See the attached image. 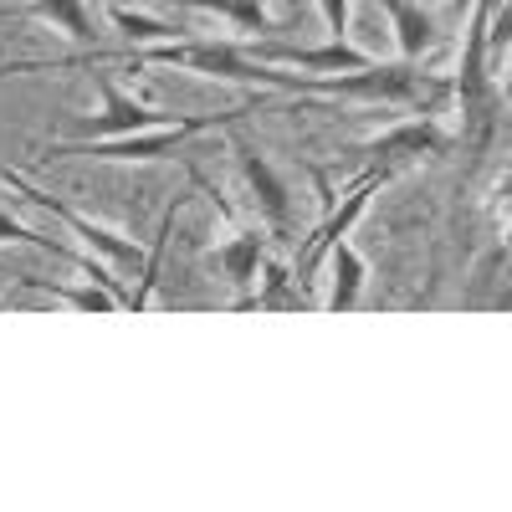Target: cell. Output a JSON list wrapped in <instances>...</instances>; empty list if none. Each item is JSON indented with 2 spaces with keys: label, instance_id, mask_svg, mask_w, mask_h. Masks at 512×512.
Here are the masks:
<instances>
[{
  "label": "cell",
  "instance_id": "6da1fadb",
  "mask_svg": "<svg viewBox=\"0 0 512 512\" xmlns=\"http://www.w3.org/2000/svg\"><path fill=\"white\" fill-rule=\"evenodd\" d=\"M134 67H180L195 77H216L236 82V88H277V93H303V72L272 67L262 57L246 52V41H216V36H185V41H164V47H134L128 52Z\"/></svg>",
  "mask_w": 512,
  "mask_h": 512
},
{
  "label": "cell",
  "instance_id": "7a4b0ae2",
  "mask_svg": "<svg viewBox=\"0 0 512 512\" xmlns=\"http://www.w3.org/2000/svg\"><path fill=\"white\" fill-rule=\"evenodd\" d=\"M303 93L318 98H344V103H384V108H415V113H436L456 88L451 77L420 72V62H369L359 72H333V77H308L303 72Z\"/></svg>",
  "mask_w": 512,
  "mask_h": 512
},
{
  "label": "cell",
  "instance_id": "3957f363",
  "mask_svg": "<svg viewBox=\"0 0 512 512\" xmlns=\"http://www.w3.org/2000/svg\"><path fill=\"white\" fill-rule=\"evenodd\" d=\"M251 108H226V113H190V118H169L159 128H139V134L123 139H77V144H57L52 159H108V164H149V159H169L180 154L190 139L210 134V128H226L236 118H246Z\"/></svg>",
  "mask_w": 512,
  "mask_h": 512
},
{
  "label": "cell",
  "instance_id": "277c9868",
  "mask_svg": "<svg viewBox=\"0 0 512 512\" xmlns=\"http://www.w3.org/2000/svg\"><path fill=\"white\" fill-rule=\"evenodd\" d=\"M6 185L26 200V205H36V210H47V216H57L82 246H93V256L98 262H108V267H123V272H139L144 277V267H149V256H144V246L134 241V236H123V231H113V226H103V221H93V216H82V210H72L67 200H57L52 190H41V185H31L26 175H16V169H6Z\"/></svg>",
  "mask_w": 512,
  "mask_h": 512
},
{
  "label": "cell",
  "instance_id": "5b68a950",
  "mask_svg": "<svg viewBox=\"0 0 512 512\" xmlns=\"http://www.w3.org/2000/svg\"><path fill=\"white\" fill-rule=\"evenodd\" d=\"M395 180V169H384V164H369L364 175L338 195V200H328V216L318 221V231L303 241V251H297V282H313V272L323 267V251L333 246V241H344L349 231H354V221L369 210V195L379 190V185H390Z\"/></svg>",
  "mask_w": 512,
  "mask_h": 512
},
{
  "label": "cell",
  "instance_id": "8992f818",
  "mask_svg": "<svg viewBox=\"0 0 512 512\" xmlns=\"http://www.w3.org/2000/svg\"><path fill=\"white\" fill-rule=\"evenodd\" d=\"M251 57H262L272 67H287V72H308V77H333V72H359L369 67L374 57L364 47H354L349 36H328L318 47H287V41L267 36V41H246Z\"/></svg>",
  "mask_w": 512,
  "mask_h": 512
},
{
  "label": "cell",
  "instance_id": "52a82bcc",
  "mask_svg": "<svg viewBox=\"0 0 512 512\" xmlns=\"http://www.w3.org/2000/svg\"><path fill=\"white\" fill-rule=\"evenodd\" d=\"M446 149H451V134L436 123V113L390 123L384 134H374V139L359 144V154L369 164H384V169H405V164H420V159H441Z\"/></svg>",
  "mask_w": 512,
  "mask_h": 512
},
{
  "label": "cell",
  "instance_id": "ba28073f",
  "mask_svg": "<svg viewBox=\"0 0 512 512\" xmlns=\"http://www.w3.org/2000/svg\"><path fill=\"white\" fill-rule=\"evenodd\" d=\"M98 113H88V139H123V134H139V128H159L180 113H159L149 103H139L128 88H118L113 72H98Z\"/></svg>",
  "mask_w": 512,
  "mask_h": 512
},
{
  "label": "cell",
  "instance_id": "9c48e42d",
  "mask_svg": "<svg viewBox=\"0 0 512 512\" xmlns=\"http://www.w3.org/2000/svg\"><path fill=\"white\" fill-rule=\"evenodd\" d=\"M236 164H241V180L251 190V205H256V216H262L272 231H287L292 226V190L287 180L272 169V159L262 149H251V144H236Z\"/></svg>",
  "mask_w": 512,
  "mask_h": 512
},
{
  "label": "cell",
  "instance_id": "30bf717a",
  "mask_svg": "<svg viewBox=\"0 0 512 512\" xmlns=\"http://www.w3.org/2000/svg\"><path fill=\"white\" fill-rule=\"evenodd\" d=\"M164 6H175L185 16H221L241 41H267L277 36V16L267 0H164Z\"/></svg>",
  "mask_w": 512,
  "mask_h": 512
},
{
  "label": "cell",
  "instance_id": "8fae6325",
  "mask_svg": "<svg viewBox=\"0 0 512 512\" xmlns=\"http://www.w3.org/2000/svg\"><path fill=\"white\" fill-rule=\"evenodd\" d=\"M210 262H216L226 272V282L251 297V287L262 282V267H267V236L262 231H231V241H221L216 251H210ZM236 297V303H241Z\"/></svg>",
  "mask_w": 512,
  "mask_h": 512
},
{
  "label": "cell",
  "instance_id": "7c38bea8",
  "mask_svg": "<svg viewBox=\"0 0 512 512\" xmlns=\"http://www.w3.org/2000/svg\"><path fill=\"white\" fill-rule=\"evenodd\" d=\"M384 16H390V31H395V47L405 62H420L425 52L441 47V21L420 6V0H379Z\"/></svg>",
  "mask_w": 512,
  "mask_h": 512
},
{
  "label": "cell",
  "instance_id": "4fadbf2b",
  "mask_svg": "<svg viewBox=\"0 0 512 512\" xmlns=\"http://www.w3.org/2000/svg\"><path fill=\"white\" fill-rule=\"evenodd\" d=\"M323 267H328V313H354L364 297V282H369V262L344 236L323 251Z\"/></svg>",
  "mask_w": 512,
  "mask_h": 512
},
{
  "label": "cell",
  "instance_id": "5bb4252c",
  "mask_svg": "<svg viewBox=\"0 0 512 512\" xmlns=\"http://www.w3.org/2000/svg\"><path fill=\"white\" fill-rule=\"evenodd\" d=\"M108 21L113 31L128 41V47H164V41H185L195 36L190 16H149V11H128V6H108Z\"/></svg>",
  "mask_w": 512,
  "mask_h": 512
},
{
  "label": "cell",
  "instance_id": "9a60e30c",
  "mask_svg": "<svg viewBox=\"0 0 512 512\" xmlns=\"http://www.w3.org/2000/svg\"><path fill=\"white\" fill-rule=\"evenodd\" d=\"M21 16L62 31L67 41H77V47H93L98 41V16H93L88 0H26Z\"/></svg>",
  "mask_w": 512,
  "mask_h": 512
},
{
  "label": "cell",
  "instance_id": "2e32d148",
  "mask_svg": "<svg viewBox=\"0 0 512 512\" xmlns=\"http://www.w3.org/2000/svg\"><path fill=\"white\" fill-rule=\"evenodd\" d=\"M26 287H41V292H52V297H62L67 308H77V313H123L128 303L113 292V287H103V282H41V277H26Z\"/></svg>",
  "mask_w": 512,
  "mask_h": 512
},
{
  "label": "cell",
  "instance_id": "e0dca14e",
  "mask_svg": "<svg viewBox=\"0 0 512 512\" xmlns=\"http://www.w3.org/2000/svg\"><path fill=\"white\" fill-rule=\"evenodd\" d=\"M328 36H349V21H354V0H313Z\"/></svg>",
  "mask_w": 512,
  "mask_h": 512
},
{
  "label": "cell",
  "instance_id": "ac0fdd59",
  "mask_svg": "<svg viewBox=\"0 0 512 512\" xmlns=\"http://www.w3.org/2000/svg\"><path fill=\"white\" fill-rule=\"evenodd\" d=\"M6 241H26V246H47V236H36L31 226H21V221L11 216V210H0V246H6Z\"/></svg>",
  "mask_w": 512,
  "mask_h": 512
},
{
  "label": "cell",
  "instance_id": "d6986e66",
  "mask_svg": "<svg viewBox=\"0 0 512 512\" xmlns=\"http://www.w3.org/2000/svg\"><path fill=\"white\" fill-rule=\"evenodd\" d=\"M497 195H502V210H507V246H512V169H507V180L497 185Z\"/></svg>",
  "mask_w": 512,
  "mask_h": 512
},
{
  "label": "cell",
  "instance_id": "ffe728a7",
  "mask_svg": "<svg viewBox=\"0 0 512 512\" xmlns=\"http://www.w3.org/2000/svg\"><path fill=\"white\" fill-rule=\"evenodd\" d=\"M446 6H451V16H472L477 0H446Z\"/></svg>",
  "mask_w": 512,
  "mask_h": 512
}]
</instances>
